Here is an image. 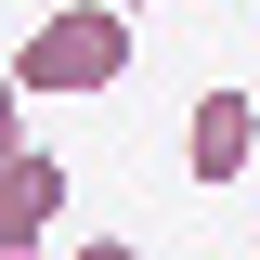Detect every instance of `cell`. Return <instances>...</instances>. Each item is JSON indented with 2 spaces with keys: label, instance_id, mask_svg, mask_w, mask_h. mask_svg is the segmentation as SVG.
<instances>
[{
  "label": "cell",
  "instance_id": "277c9868",
  "mask_svg": "<svg viewBox=\"0 0 260 260\" xmlns=\"http://www.w3.org/2000/svg\"><path fill=\"white\" fill-rule=\"evenodd\" d=\"M0 156H26V91H13V65H0Z\"/></svg>",
  "mask_w": 260,
  "mask_h": 260
},
{
  "label": "cell",
  "instance_id": "7a4b0ae2",
  "mask_svg": "<svg viewBox=\"0 0 260 260\" xmlns=\"http://www.w3.org/2000/svg\"><path fill=\"white\" fill-rule=\"evenodd\" d=\"M247 143H260V104H247V91H195V117H182V169H195L208 195L247 182Z\"/></svg>",
  "mask_w": 260,
  "mask_h": 260
},
{
  "label": "cell",
  "instance_id": "6da1fadb",
  "mask_svg": "<svg viewBox=\"0 0 260 260\" xmlns=\"http://www.w3.org/2000/svg\"><path fill=\"white\" fill-rule=\"evenodd\" d=\"M0 65H13V91H117V78H130V13H104V0H52Z\"/></svg>",
  "mask_w": 260,
  "mask_h": 260
},
{
  "label": "cell",
  "instance_id": "8992f818",
  "mask_svg": "<svg viewBox=\"0 0 260 260\" xmlns=\"http://www.w3.org/2000/svg\"><path fill=\"white\" fill-rule=\"evenodd\" d=\"M104 13H156V0H104Z\"/></svg>",
  "mask_w": 260,
  "mask_h": 260
},
{
  "label": "cell",
  "instance_id": "52a82bcc",
  "mask_svg": "<svg viewBox=\"0 0 260 260\" xmlns=\"http://www.w3.org/2000/svg\"><path fill=\"white\" fill-rule=\"evenodd\" d=\"M247 182H260V143H247Z\"/></svg>",
  "mask_w": 260,
  "mask_h": 260
},
{
  "label": "cell",
  "instance_id": "3957f363",
  "mask_svg": "<svg viewBox=\"0 0 260 260\" xmlns=\"http://www.w3.org/2000/svg\"><path fill=\"white\" fill-rule=\"evenodd\" d=\"M52 208H65V156H52V143H26V156H0V260H39Z\"/></svg>",
  "mask_w": 260,
  "mask_h": 260
},
{
  "label": "cell",
  "instance_id": "5b68a950",
  "mask_svg": "<svg viewBox=\"0 0 260 260\" xmlns=\"http://www.w3.org/2000/svg\"><path fill=\"white\" fill-rule=\"evenodd\" d=\"M65 260H143V247H117V234H91V247H65Z\"/></svg>",
  "mask_w": 260,
  "mask_h": 260
}]
</instances>
